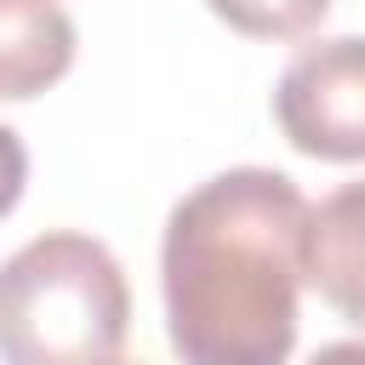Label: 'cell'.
Returning a JSON list of instances; mask_svg holds the SVG:
<instances>
[{
	"instance_id": "obj_5",
	"label": "cell",
	"mask_w": 365,
	"mask_h": 365,
	"mask_svg": "<svg viewBox=\"0 0 365 365\" xmlns=\"http://www.w3.org/2000/svg\"><path fill=\"white\" fill-rule=\"evenodd\" d=\"M74 68V17L57 0H0V103H29Z\"/></svg>"
},
{
	"instance_id": "obj_6",
	"label": "cell",
	"mask_w": 365,
	"mask_h": 365,
	"mask_svg": "<svg viewBox=\"0 0 365 365\" xmlns=\"http://www.w3.org/2000/svg\"><path fill=\"white\" fill-rule=\"evenodd\" d=\"M205 6L251 40H297V34L319 29L331 11V0H205Z\"/></svg>"
},
{
	"instance_id": "obj_3",
	"label": "cell",
	"mask_w": 365,
	"mask_h": 365,
	"mask_svg": "<svg viewBox=\"0 0 365 365\" xmlns=\"http://www.w3.org/2000/svg\"><path fill=\"white\" fill-rule=\"evenodd\" d=\"M274 120L314 160H365V34L302 46L274 86Z\"/></svg>"
},
{
	"instance_id": "obj_1",
	"label": "cell",
	"mask_w": 365,
	"mask_h": 365,
	"mask_svg": "<svg viewBox=\"0 0 365 365\" xmlns=\"http://www.w3.org/2000/svg\"><path fill=\"white\" fill-rule=\"evenodd\" d=\"M308 200L285 171L234 165L165 217L160 291L182 365H285L297 348Z\"/></svg>"
},
{
	"instance_id": "obj_2",
	"label": "cell",
	"mask_w": 365,
	"mask_h": 365,
	"mask_svg": "<svg viewBox=\"0 0 365 365\" xmlns=\"http://www.w3.org/2000/svg\"><path fill=\"white\" fill-rule=\"evenodd\" d=\"M125 325L131 291L103 240L57 228L0 262L6 365H114Z\"/></svg>"
},
{
	"instance_id": "obj_9",
	"label": "cell",
	"mask_w": 365,
	"mask_h": 365,
	"mask_svg": "<svg viewBox=\"0 0 365 365\" xmlns=\"http://www.w3.org/2000/svg\"><path fill=\"white\" fill-rule=\"evenodd\" d=\"M114 365H120V359H114Z\"/></svg>"
},
{
	"instance_id": "obj_8",
	"label": "cell",
	"mask_w": 365,
	"mask_h": 365,
	"mask_svg": "<svg viewBox=\"0 0 365 365\" xmlns=\"http://www.w3.org/2000/svg\"><path fill=\"white\" fill-rule=\"evenodd\" d=\"M308 365H365V342H325Z\"/></svg>"
},
{
	"instance_id": "obj_4",
	"label": "cell",
	"mask_w": 365,
	"mask_h": 365,
	"mask_svg": "<svg viewBox=\"0 0 365 365\" xmlns=\"http://www.w3.org/2000/svg\"><path fill=\"white\" fill-rule=\"evenodd\" d=\"M302 279L365 331V182H342L308 205L302 228Z\"/></svg>"
},
{
	"instance_id": "obj_7",
	"label": "cell",
	"mask_w": 365,
	"mask_h": 365,
	"mask_svg": "<svg viewBox=\"0 0 365 365\" xmlns=\"http://www.w3.org/2000/svg\"><path fill=\"white\" fill-rule=\"evenodd\" d=\"M23 182H29V148L11 125H0V217L23 200Z\"/></svg>"
}]
</instances>
